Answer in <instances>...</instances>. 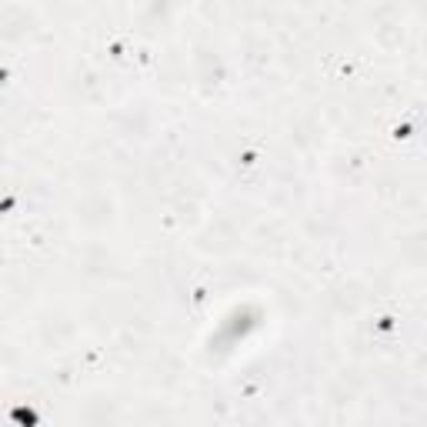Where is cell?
Wrapping results in <instances>:
<instances>
[{
    "label": "cell",
    "instance_id": "1",
    "mask_svg": "<svg viewBox=\"0 0 427 427\" xmlns=\"http://www.w3.org/2000/svg\"><path fill=\"white\" fill-rule=\"evenodd\" d=\"M14 421H21V424L34 427V424H37V414H34V411H24V407H17V411H14Z\"/></svg>",
    "mask_w": 427,
    "mask_h": 427
}]
</instances>
